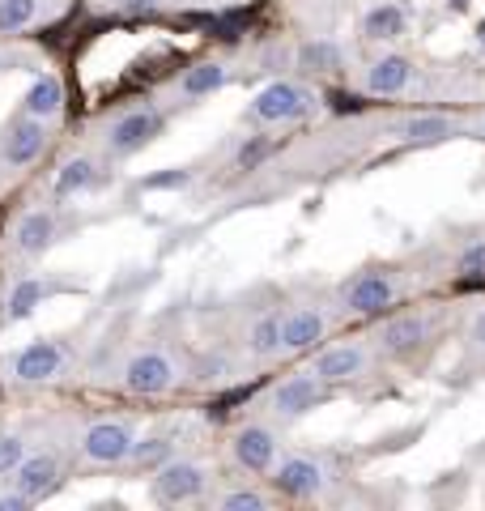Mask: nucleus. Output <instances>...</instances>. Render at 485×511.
<instances>
[{
	"label": "nucleus",
	"instance_id": "nucleus-1",
	"mask_svg": "<svg viewBox=\"0 0 485 511\" xmlns=\"http://www.w3.org/2000/svg\"><path fill=\"white\" fill-rule=\"evenodd\" d=\"M311 112V99L302 94L299 86H290V81H273V86H264L251 102V115L264 120V124H281V120H299V115Z\"/></svg>",
	"mask_w": 485,
	"mask_h": 511
},
{
	"label": "nucleus",
	"instance_id": "nucleus-2",
	"mask_svg": "<svg viewBox=\"0 0 485 511\" xmlns=\"http://www.w3.org/2000/svg\"><path fill=\"white\" fill-rule=\"evenodd\" d=\"M124 384H128V392H137V397H158V392H166V388L174 384V367L166 354L150 349V354H137V358L128 362Z\"/></svg>",
	"mask_w": 485,
	"mask_h": 511
},
{
	"label": "nucleus",
	"instance_id": "nucleus-3",
	"mask_svg": "<svg viewBox=\"0 0 485 511\" xmlns=\"http://www.w3.org/2000/svg\"><path fill=\"white\" fill-rule=\"evenodd\" d=\"M81 452H86L94 464H120V461H128V452H132V435H128V426H120V422H99L86 431Z\"/></svg>",
	"mask_w": 485,
	"mask_h": 511
},
{
	"label": "nucleus",
	"instance_id": "nucleus-4",
	"mask_svg": "<svg viewBox=\"0 0 485 511\" xmlns=\"http://www.w3.org/2000/svg\"><path fill=\"white\" fill-rule=\"evenodd\" d=\"M200 490H205V474L187 461H166L158 482H153V495L162 503H187V499H196Z\"/></svg>",
	"mask_w": 485,
	"mask_h": 511
},
{
	"label": "nucleus",
	"instance_id": "nucleus-5",
	"mask_svg": "<svg viewBox=\"0 0 485 511\" xmlns=\"http://www.w3.org/2000/svg\"><path fill=\"white\" fill-rule=\"evenodd\" d=\"M60 371V346H51V341H35V346H26L13 362V375L22 379V384H43L51 375Z\"/></svg>",
	"mask_w": 485,
	"mask_h": 511
},
{
	"label": "nucleus",
	"instance_id": "nucleus-6",
	"mask_svg": "<svg viewBox=\"0 0 485 511\" xmlns=\"http://www.w3.org/2000/svg\"><path fill=\"white\" fill-rule=\"evenodd\" d=\"M345 299H349V307H353L358 315L384 312L387 303H392V277L387 273H362L358 282L345 290Z\"/></svg>",
	"mask_w": 485,
	"mask_h": 511
},
{
	"label": "nucleus",
	"instance_id": "nucleus-7",
	"mask_svg": "<svg viewBox=\"0 0 485 511\" xmlns=\"http://www.w3.org/2000/svg\"><path fill=\"white\" fill-rule=\"evenodd\" d=\"M273 400L286 418H299V413L315 410V400H320V379H315V375H290V379L277 384Z\"/></svg>",
	"mask_w": 485,
	"mask_h": 511
},
{
	"label": "nucleus",
	"instance_id": "nucleus-8",
	"mask_svg": "<svg viewBox=\"0 0 485 511\" xmlns=\"http://www.w3.org/2000/svg\"><path fill=\"white\" fill-rule=\"evenodd\" d=\"M235 456H238V464H248L251 474H264V469L273 464V456H277L273 431H264V426H248V431H238Z\"/></svg>",
	"mask_w": 485,
	"mask_h": 511
},
{
	"label": "nucleus",
	"instance_id": "nucleus-9",
	"mask_svg": "<svg viewBox=\"0 0 485 511\" xmlns=\"http://www.w3.org/2000/svg\"><path fill=\"white\" fill-rule=\"evenodd\" d=\"M162 128L158 112H137V115H124L120 124L111 128V150L115 154H132L141 150L145 141H153V133Z\"/></svg>",
	"mask_w": 485,
	"mask_h": 511
},
{
	"label": "nucleus",
	"instance_id": "nucleus-10",
	"mask_svg": "<svg viewBox=\"0 0 485 511\" xmlns=\"http://www.w3.org/2000/svg\"><path fill=\"white\" fill-rule=\"evenodd\" d=\"M38 150H43V120H22V124L9 133V141H5V163L9 166H26L35 163Z\"/></svg>",
	"mask_w": 485,
	"mask_h": 511
},
{
	"label": "nucleus",
	"instance_id": "nucleus-11",
	"mask_svg": "<svg viewBox=\"0 0 485 511\" xmlns=\"http://www.w3.org/2000/svg\"><path fill=\"white\" fill-rule=\"evenodd\" d=\"M277 490L281 495H294V499H307V495H315V490L323 486L320 469H315L311 461H281V469H277Z\"/></svg>",
	"mask_w": 485,
	"mask_h": 511
},
{
	"label": "nucleus",
	"instance_id": "nucleus-12",
	"mask_svg": "<svg viewBox=\"0 0 485 511\" xmlns=\"http://www.w3.org/2000/svg\"><path fill=\"white\" fill-rule=\"evenodd\" d=\"M362 371V349H328V354H320L315 358V379L320 384H345V379H353V375Z\"/></svg>",
	"mask_w": 485,
	"mask_h": 511
},
{
	"label": "nucleus",
	"instance_id": "nucleus-13",
	"mask_svg": "<svg viewBox=\"0 0 485 511\" xmlns=\"http://www.w3.org/2000/svg\"><path fill=\"white\" fill-rule=\"evenodd\" d=\"M51 482H56V461L51 456H30L22 464H17V495H26V499H43L51 490Z\"/></svg>",
	"mask_w": 485,
	"mask_h": 511
},
{
	"label": "nucleus",
	"instance_id": "nucleus-14",
	"mask_svg": "<svg viewBox=\"0 0 485 511\" xmlns=\"http://www.w3.org/2000/svg\"><path fill=\"white\" fill-rule=\"evenodd\" d=\"M323 337V315L320 312H290L281 320V346L290 349H311Z\"/></svg>",
	"mask_w": 485,
	"mask_h": 511
},
{
	"label": "nucleus",
	"instance_id": "nucleus-15",
	"mask_svg": "<svg viewBox=\"0 0 485 511\" xmlns=\"http://www.w3.org/2000/svg\"><path fill=\"white\" fill-rule=\"evenodd\" d=\"M64 107V86L56 77H38L30 94H26V112L35 115V120H51V115H60Z\"/></svg>",
	"mask_w": 485,
	"mask_h": 511
},
{
	"label": "nucleus",
	"instance_id": "nucleus-16",
	"mask_svg": "<svg viewBox=\"0 0 485 511\" xmlns=\"http://www.w3.org/2000/svg\"><path fill=\"white\" fill-rule=\"evenodd\" d=\"M409 77H413V69L405 56H384L371 69V90L374 94H400V90L409 86Z\"/></svg>",
	"mask_w": 485,
	"mask_h": 511
},
{
	"label": "nucleus",
	"instance_id": "nucleus-17",
	"mask_svg": "<svg viewBox=\"0 0 485 511\" xmlns=\"http://www.w3.org/2000/svg\"><path fill=\"white\" fill-rule=\"evenodd\" d=\"M422 337H426V320H417V315H400V320H392L384 328V346L392 354H409V349L422 346Z\"/></svg>",
	"mask_w": 485,
	"mask_h": 511
},
{
	"label": "nucleus",
	"instance_id": "nucleus-18",
	"mask_svg": "<svg viewBox=\"0 0 485 511\" xmlns=\"http://www.w3.org/2000/svg\"><path fill=\"white\" fill-rule=\"evenodd\" d=\"M51 230H56V218L51 213H26L22 226H17V248L26 256H35V251H43L51 243Z\"/></svg>",
	"mask_w": 485,
	"mask_h": 511
},
{
	"label": "nucleus",
	"instance_id": "nucleus-19",
	"mask_svg": "<svg viewBox=\"0 0 485 511\" xmlns=\"http://www.w3.org/2000/svg\"><path fill=\"white\" fill-rule=\"evenodd\" d=\"M366 38H396L400 30H405V13L396 9V5H379V9L366 13Z\"/></svg>",
	"mask_w": 485,
	"mask_h": 511
},
{
	"label": "nucleus",
	"instance_id": "nucleus-20",
	"mask_svg": "<svg viewBox=\"0 0 485 511\" xmlns=\"http://www.w3.org/2000/svg\"><path fill=\"white\" fill-rule=\"evenodd\" d=\"M38 303H43V282H35V277L17 282L13 294H9V320H26V315H35Z\"/></svg>",
	"mask_w": 485,
	"mask_h": 511
},
{
	"label": "nucleus",
	"instance_id": "nucleus-21",
	"mask_svg": "<svg viewBox=\"0 0 485 511\" xmlns=\"http://www.w3.org/2000/svg\"><path fill=\"white\" fill-rule=\"evenodd\" d=\"M35 13H38V0H0V35L30 26Z\"/></svg>",
	"mask_w": 485,
	"mask_h": 511
},
{
	"label": "nucleus",
	"instance_id": "nucleus-22",
	"mask_svg": "<svg viewBox=\"0 0 485 511\" xmlns=\"http://www.w3.org/2000/svg\"><path fill=\"white\" fill-rule=\"evenodd\" d=\"M226 81V69L222 64H200V69H192V73L184 77V94H213V90Z\"/></svg>",
	"mask_w": 485,
	"mask_h": 511
},
{
	"label": "nucleus",
	"instance_id": "nucleus-23",
	"mask_svg": "<svg viewBox=\"0 0 485 511\" xmlns=\"http://www.w3.org/2000/svg\"><path fill=\"white\" fill-rule=\"evenodd\" d=\"M448 133H451V124L443 120V115H422V120L405 124V141H422V145H430V141H443Z\"/></svg>",
	"mask_w": 485,
	"mask_h": 511
},
{
	"label": "nucleus",
	"instance_id": "nucleus-24",
	"mask_svg": "<svg viewBox=\"0 0 485 511\" xmlns=\"http://www.w3.org/2000/svg\"><path fill=\"white\" fill-rule=\"evenodd\" d=\"M251 349H256V354H273V349H281V320H277V315L256 320V328H251Z\"/></svg>",
	"mask_w": 485,
	"mask_h": 511
},
{
	"label": "nucleus",
	"instance_id": "nucleus-25",
	"mask_svg": "<svg viewBox=\"0 0 485 511\" xmlns=\"http://www.w3.org/2000/svg\"><path fill=\"white\" fill-rule=\"evenodd\" d=\"M90 179H94V166H90L86 158H73V163H64L60 179H56V192L69 197V192H77V187H86Z\"/></svg>",
	"mask_w": 485,
	"mask_h": 511
},
{
	"label": "nucleus",
	"instance_id": "nucleus-26",
	"mask_svg": "<svg viewBox=\"0 0 485 511\" xmlns=\"http://www.w3.org/2000/svg\"><path fill=\"white\" fill-rule=\"evenodd\" d=\"M299 60L302 69H320V73H328V69H336V60H341V51L332 48V43H307V48L299 51Z\"/></svg>",
	"mask_w": 485,
	"mask_h": 511
},
{
	"label": "nucleus",
	"instance_id": "nucleus-27",
	"mask_svg": "<svg viewBox=\"0 0 485 511\" xmlns=\"http://www.w3.org/2000/svg\"><path fill=\"white\" fill-rule=\"evenodd\" d=\"M137 464H162L166 456H171V443L166 439H145V443H132V452H128Z\"/></svg>",
	"mask_w": 485,
	"mask_h": 511
},
{
	"label": "nucleus",
	"instance_id": "nucleus-28",
	"mask_svg": "<svg viewBox=\"0 0 485 511\" xmlns=\"http://www.w3.org/2000/svg\"><path fill=\"white\" fill-rule=\"evenodd\" d=\"M22 456H26V448H22V439H0V474H9V469H17L22 464Z\"/></svg>",
	"mask_w": 485,
	"mask_h": 511
},
{
	"label": "nucleus",
	"instance_id": "nucleus-29",
	"mask_svg": "<svg viewBox=\"0 0 485 511\" xmlns=\"http://www.w3.org/2000/svg\"><path fill=\"white\" fill-rule=\"evenodd\" d=\"M264 499L260 495H251V490H238V495H230L226 499V511H260Z\"/></svg>",
	"mask_w": 485,
	"mask_h": 511
},
{
	"label": "nucleus",
	"instance_id": "nucleus-30",
	"mask_svg": "<svg viewBox=\"0 0 485 511\" xmlns=\"http://www.w3.org/2000/svg\"><path fill=\"white\" fill-rule=\"evenodd\" d=\"M460 273H485V243H477V248H469L460 256Z\"/></svg>",
	"mask_w": 485,
	"mask_h": 511
},
{
	"label": "nucleus",
	"instance_id": "nucleus-31",
	"mask_svg": "<svg viewBox=\"0 0 485 511\" xmlns=\"http://www.w3.org/2000/svg\"><path fill=\"white\" fill-rule=\"evenodd\" d=\"M264 154H269V145H264V141H251V145H243V150H238V166H243V171H251V166H260Z\"/></svg>",
	"mask_w": 485,
	"mask_h": 511
},
{
	"label": "nucleus",
	"instance_id": "nucleus-32",
	"mask_svg": "<svg viewBox=\"0 0 485 511\" xmlns=\"http://www.w3.org/2000/svg\"><path fill=\"white\" fill-rule=\"evenodd\" d=\"M184 184H187V171H166V175L145 179V187H150V192H162V187H184Z\"/></svg>",
	"mask_w": 485,
	"mask_h": 511
},
{
	"label": "nucleus",
	"instance_id": "nucleus-33",
	"mask_svg": "<svg viewBox=\"0 0 485 511\" xmlns=\"http://www.w3.org/2000/svg\"><path fill=\"white\" fill-rule=\"evenodd\" d=\"M26 495H9V499H0V511H26Z\"/></svg>",
	"mask_w": 485,
	"mask_h": 511
},
{
	"label": "nucleus",
	"instance_id": "nucleus-34",
	"mask_svg": "<svg viewBox=\"0 0 485 511\" xmlns=\"http://www.w3.org/2000/svg\"><path fill=\"white\" fill-rule=\"evenodd\" d=\"M473 337H477V346H485V312L473 320Z\"/></svg>",
	"mask_w": 485,
	"mask_h": 511
},
{
	"label": "nucleus",
	"instance_id": "nucleus-35",
	"mask_svg": "<svg viewBox=\"0 0 485 511\" xmlns=\"http://www.w3.org/2000/svg\"><path fill=\"white\" fill-rule=\"evenodd\" d=\"M128 9H153V5H158V0H124Z\"/></svg>",
	"mask_w": 485,
	"mask_h": 511
},
{
	"label": "nucleus",
	"instance_id": "nucleus-36",
	"mask_svg": "<svg viewBox=\"0 0 485 511\" xmlns=\"http://www.w3.org/2000/svg\"><path fill=\"white\" fill-rule=\"evenodd\" d=\"M477 35H481V43H485V22H481V30H477Z\"/></svg>",
	"mask_w": 485,
	"mask_h": 511
},
{
	"label": "nucleus",
	"instance_id": "nucleus-37",
	"mask_svg": "<svg viewBox=\"0 0 485 511\" xmlns=\"http://www.w3.org/2000/svg\"><path fill=\"white\" fill-rule=\"evenodd\" d=\"M456 5H469V0H456Z\"/></svg>",
	"mask_w": 485,
	"mask_h": 511
}]
</instances>
